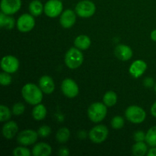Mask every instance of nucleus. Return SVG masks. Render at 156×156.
I'll return each mask as SVG.
<instances>
[{"label": "nucleus", "mask_w": 156, "mask_h": 156, "mask_svg": "<svg viewBox=\"0 0 156 156\" xmlns=\"http://www.w3.org/2000/svg\"><path fill=\"white\" fill-rule=\"evenodd\" d=\"M37 131L34 129H24L21 131L17 136V142L21 146H27L33 145L37 141L38 139Z\"/></svg>", "instance_id": "nucleus-8"}, {"label": "nucleus", "mask_w": 156, "mask_h": 156, "mask_svg": "<svg viewBox=\"0 0 156 156\" xmlns=\"http://www.w3.org/2000/svg\"><path fill=\"white\" fill-rule=\"evenodd\" d=\"M75 11L80 18H88L93 16L95 13L96 6L94 3L90 0H82L77 3Z\"/></svg>", "instance_id": "nucleus-5"}, {"label": "nucleus", "mask_w": 156, "mask_h": 156, "mask_svg": "<svg viewBox=\"0 0 156 156\" xmlns=\"http://www.w3.org/2000/svg\"><path fill=\"white\" fill-rule=\"evenodd\" d=\"M133 140L136 142H144L146 141V133L143 131L139 130L134 133Z\"/></svg>", "instance_id": "nucleus-33"}, {"label": "nucleus", "mask_w": 156, "mask_h": 156, "mask_svg": "<svg viewBox=\"0 0 156 156\" xmlns=\"http://www.w3.org/2000/svg\"><path fill=\"white\" fill-rule=\"evenodd\" d=\"M150 112L151 114H152L154 117H156V101L152 105V107H151Z\"/></svg>", "instance_id": "nucleus-37"}, {"label": "nucleus", "mask_w": 156, "mask_h": 156, "mask_svg": "<svg viewBox=\"0 0 156 156\" xmlns=\"http://www.w3.org/2000/svg\"><path fill=\"white\" fill-rule=\"evenodd\" d=\"M47 108L44 105L41 103L34 105V108L32 110V117L35 120H37V121L44 120L47 116Z\"/></svg>", "instance_id": "nucleus-20"}, {"label": "nucleus", "mask_w": 156, "mask_h": 156, "mask_svg": "<svg viewBox=\"0 0 156 156\" xmlns=\"http://www.w3.org/2000/svg\"><path fill=\"white\" fill-rule=\"evenodd\" d=\"M150 37H151V39L152 40V41L156 42V29H155V30H153L152 32H151Z\"/></svg>", "instance_id": "nucleus-38"}, {"label": "nucleus", "mask_w": 156, "mask_h": 156, "mask_svg": "<svg viewBox=\"0 0 156 156\" xmlns=\"http://www.w3.org/2000/svg\"><path fill=\"white\" fill-rule=\"evenodd\" d=\"M58 154L60 156H68L69 155V150L68 148L66 147H61L59 149V152Z\"/></svg>", "instance_id": "nucleus-35"}, {"label": "nucleus", "mask_w": 156, "mask_h": 156, "mask_svg": "<svg viewBox=\"0 0 156 156\" xmlns=\"http://www.w3.org/2000/svg\"><path fill=\"white\" fill-rule=\"evenodd\" d=\"M34 16L31 14H23L16 21V27L19 31L22 33H27L33 30L35 26Z\"/></svg>", "instance_id": "nucleus-7"}, {"label": "nucleus", "mask_w": 156, "mask_h": 156, "mask_svg": "<svg viewBox=\"0 0 156 156\" xmlns=\"http://www.w3.org/2000/svg\"><path fill=\"white\" fill-rule=\"evenodd\" d=\"M91 41L89 37L87 35H79L75 39L74 45L75 47H77L78 49L81 50H85L88 49L91 46Z\"/></svg>", "instance_id": "nucleus-19"}, {"label": "nucleus", "mask_w": 156, "mask_h": 156, "mask_svg": "<svg viewBox=\"0 0 156 156\" xmlns=\"http://www.w3.org/2000/svg\"><path fill=\"white\" fill-rule=\"evenodd\" d=\"M61 91L66 97L69 98H74L79 94V88L73 79L66 78L61 83Z\"/></svg>", "instance_id": "nucleus-10"}, {"label": "nucleus", "mask_w": 156, "mask_h": 156, "mask_svg": "<svg viewBox=\"0 0 156 156\" xmlns=\"http://www.w3.org/2000/svg\"><path fill=\"white\" fill-rule=\"evenodd\" d=\"M19 60L12 55L3 56L1 60V68L2 71L10 74L16 73L19 68Z\"/></svg>", "instance_id": "nucleus-11"}, {"label": "nucleus", "mask_w": 156, "mask_h": 156, "mask_svg": "<svg viewBox=\"0 0 156 156\" xmlns=\"http://www.w3.org/2000/svg\"><path fill=\"white\" fill-rule=\"evenodd\" d=\"M109 134L108 127L105 125H98L94 126L88 133V138L92 143L100 144L107 140Z\"/></svg>", "instance_id": "nucleus-6"}, {"label": "nucleus", "mask_w": 156, "mask_h": 156, "mask_svg": "<svg viewBox=\"0 0 156 156\" xmlns=\"http://www.w3.org/2000/svg\"><path fill=\"white\" fill-rule=\"evenodd\" d=\"M77 14L72 9H66L62 12L59 18V23L64 28H70L75 24L76 21Z\"/></svg>", "instance_id": "nucleus-13"}, {"label": "nucleus", "mask_w": 156, "mask_h": 156, "mask_svg": "<svg viewBox=\"0 0 156 156\" xmlns=\"http://www.w3.org/2000/svg\"><path fill=\"white\" fill-rule=\"evenodd\" d=\"M12 78L10 73H5L4 71L0 73V84L2 86H8L12 83Z\"/></svg>", "instance_id": "nucleus-31"}, {"label": "nucleus", "mask_w": 156, "mask_h": 156, "mask_svg": "<svg viewBox=\"0 0 156 156\" xmlns=\"http://www.w3.org/2000/svg\"><path fill=\"white\" fill-rule=\"evenodd\" d=\"M39 87L44 94H50L55 90L54 81L50 76H43L39 79Z\"/></svg>", "instance_id": "nucleus-17"}, {"label": "nucleus", "mask_w": 156, "mask_h": 156, "mask_svg": "<svg viewBox=\"0 0 156 156\" xmlns=\"http://www.w3.org/2000/svg\"><path fill=\"white\" fill-rule=\"evenodd\" d=\"M126 120L132 123H142L146 118V113L143 108L137 105H131L128 107L125 111Z\"/></svg>", "instance_id": "nucleus-4"}, {"label": "nucleus", "mask_w": 156, "mask_h": 156, "mask_svg": "<svg viewBox=\"0 0 156 156\" xmlns=\"http://www.w3.org/2000/svg\"><path fill=\"white\" fill-rule=\"evenodd\" d=\"M52 153V148L46 143H37L32 149L34 156H49Z\"/></svg>", "instance_id": "nucleus-18"}, {"label": "nucleus", "mask_w": 156, "mask_h": 156, "mask_svg": "<svg viewBox=\"0 0 156 156\" xmlns=\"http://www.w3.org/2000/svg\"><path fill=\"white\" fill-rule=\"evenodd\" d=\"M43 91L39 86L34 83H27L22 87L21 95L27 103L37 105L43 100Z\"/></svg>", "instance_id": "nucleus-1"}, {"label": "nucleus", "mask_w": 156, "mask_h": 156, "mask_svg": "<svg viewBox=\"0 0 156 156\" xmlns=\"http://www.w3.org/2000/svg\"><path fill=\"white\" fill-rule=\"evenodd\" d=\"M51 128L47 126V125H43L37 130L38 136L41 138H47V136H49L51 134Z\"/></svg>", "instance_id": "nucleus-32"}, {"label": "nucleus", "mask_w": 156, "mask_h": 156, "mask_svg": "<svg viewBox=\"0 0 156 156\" xmlns=\"http://www.w3.org/2000/svg\"><path fill=\"white\" fill-rule=\"evenodd\" d=\"M148 156H156V146L152 147L147 152Z\"/></svg>", "instance_id": "nucleus-36"}, {"label": "nucleus", "mask_w": 156, "mask_h": 156, "mask_svg": "<svg viewBox=\"0 0 156 156\" xmlns=\"http://www.w3.org/2000/svg\"><path fill=\"white\" fill-rule=\"evenodd\" d=\"M2 135L6 140H12L18 132V126L16 122L9 120L2 126Z\"/></svg>", "instance_id": "nucleus-16"}, {"label": "nucleus", "mask_w": 156, "mask_h": 156, "mask_svg": "<svg viewBox=\"0 0 156 156\" xmlns=\"http://www.w3.org/2000/svg\"><path fill=\"white\" fill-rule=\"evenodd\" d=\"M24 111H25V106L21 102H18V103L15 104L12 107V114L15 116H21L24 114Z\"/></svg>", "instance_id": "nucleus-30"}, {"label": "nucleus", "mask_w": 156, "mask_h": 156, "mask_svg": "<svg viewBox=\"0 0 156 156\" xmlns=\"http://www.w3.org/2000/svg\"><path fill=\"white\" fill-rule=\"evenodd\" d=\"M1 12L7 15L17 13L21 7V0H2Z\"/></svg>", "instance_id": "nucleus-12"}, {"label": "nucleus", "mask_w": 156, "mask_h": 156, "mask_svg": "<svg viewBox=\"0 0 156 156\" xmlns=\"http://www.w3.org/2000/svg\"><path fill=\"white\" fill-rule=\"evenodd\" d=\"M108 108L103 102H94L91 104L88 109V118L93 123H100L106 117Z\"/></svg>", "instance_id": "nucleus-3"}, {"label": "nucleus", "mask_w": 156, "mask_h": 156, "mask_svg": "<svg viewBox=\"0 0 156 156\" xmlns=\"http://www.w3.org/2000/svg\"><path fill=\"white\" fill-rule=\"evenodd\" d=\"M117 95L116 92L113 91H108L103 97V103L107 107H113L117 104Z\"/></svg>", "instance_id": "nucleus-24"}, {"label": "nucleus", "mask_w": 156, "mask_h": 156, "mask_svg": "<svg viewBox=\"0 0 156 156\" xmlns=\"http://www.w3.org/2000/svg\"><path fill=\"white\" fill-rule=\"evenodd\" d=\"M116 57L122 61H127L132 58L133 50L129 46L126 44H119L114 50Z\"/></svg>", "instance_id": "nucleus-15"}, {"label": "nucleus", "mask_w": 156, "mask_h": 156, "mask_svg": "<svg viewBox=\"0 0 156 156\" xmlns=\"http://www.w3.org/2000/svg\"><path fill=\"white\" fill-rule=\"evenodd\" d=\"M12 111H10L9 108L5 105H2L0 106V121L7 122L12 117Z\"/></svg>", "instance_id": "nucleus-27"}, {"label": "nucleus", "mask_w": 156, "mask_h": 156, "mask_svg": "<svg viewBox=\"0 0 156 156\" xmlns=\"http://www.w3.org/2000/svg\"><path fill=\"white\" fill-rule=\"evenodd\" d=\"M13 155L15 156H29L30 155V151L24 146H18L13 150Z\"/></svg>", "instance_id": "nucleus-29"}, {"label": "nucleus", "mask_w": 156, "mask_h": 156, "mask_svg": "<svg viewBox=\"0 0 156 156\" xmlns=\"http://www.w3.org/2000/svg\"><path fill=\"white\" fill-rule=\"evenodd\" d=\"M146 142L151 147L156 146V126L149 128L146 133Z\"/></svg>", "instance_id": "nucleus-26"}, {"label": "nucleus", "mask_w": 156, "mask_h": 156, "mask_svg": "<svg viewBox=\"0 0 156 156\" xmlns=\"http://www.w3.org/2000/svg\"><path fill=\"white\" fill-rule=\"evenodd\" d=\"M29 12L33 16L38 17L44 12V5L40 0H33L28 6Z\"/></svg>", "instance_id": "nucleus-21"}, {"label": "nucleus", "mask_w": 156, "mask_h": 156, "mask_svg": "<svg viewBox=\"0 0 156 156\" xmlns=\"http://www.w3.org/2000/svg\"><path fill=\"white\" fill-rule=\"evenodd\" d=\"M148 146L145 142H136L132 147V152L136 156H143L148 152Z\"/></svg>", "instance_id": "nucleus-23"}, {"label": "nucleus", "mask_w": 156, "mask_h": 156, "mask_svg": "<svg viewBox=\"0 0 156 156\" xmlns=\"http://www.w3.org/2000/svg\"><path fill=\"white\" fill-rule=\"evenodd\" d=\"M15 24H16V22H15L14 18L5 15L1 12V13H0V26H1L2 28L12 30L15 27Z\"/></svg>", "instance_id": "nucleus-22"}, {"label": "nucleus", "mask_w": 156, "mask_h": 156, "mask_svg": "<svg viewBox=\"0 0 156 156\" xmlns=\"http://www.w3.org/2000/svg\"><path fill=\"white\" fill-rule=\"evenodd\" d=\"M147 69V64L142 59H137L132 62L129 68V73L135 79L143 76Z\"/></svg>", "instance_id": "nucleus-14"}, {"label": "nucleus", "mask_w": 156, "mask_h": 156, "mask_svg": "<svg viewBox=\"0 0 156 156\" xmlns=\"http://www.w3.org/2000/svg\"><path fill=\"white\" fill-rule=\"evenodd\" d=\"M154 84H155V82H154L152 78L147 77L143 80V85H144V86L147 87V88H151V87L153 86Z\"/></svg>", "instance_id": "nucleus-34"}, {"label": "nucleus", "mask_w": 156, "mask_h": 156, "mask_svg": "<svg viewBox=\"0 0 156 156\" xmlns=\"http://www.w3.org/2000/svg\"><path fill=\"white\" fill-rule=\"evenodd\" d=\"M63 5L60 0H49L44 5V13L49 18H56L62 14Z\"/></svg>", "instance_id": "nucleus-9"}, {"label": "nucleus", "mask_w": 156, "mask_h": 156, "mask_svg": "<svg viewBox=\"0 0 156 156\" xmlns=\"http://www.w3.org/2000/svg\"><path fill=\"white\" fill-rule=\"evenodd\" d=\"M60 1H62V0H60Z\"/></svg>", "instance_id": "nucleus-40"}, {"label": "nucleus", "mask_w": 156, "mask_h": 156, "mask_svg": "<svg viewBox=\"0 0 156 156\" xmlns=\"http://www.w3.org/2000/svg\"><path fill=\"white\" fill-rule=\"evenodd\" d=\"M124 119L121 116H115L111 120V126L115 129H120L124 126Z\"/></svg>", "instance_id": "nucleus-28"}, {"label": "nucleus", "mask_w": 156, "mask_h": 156, "mask_svg": "<svg viewBox=\"0 0 156 156\" xmlns=\"http://www.w3.org/2000/svg\"><path fill=\"white\" fill-rule=\"evenodd\" d=\"M155 91L156 92V83H155Z\"/></svg>", "instance_id": "nucleus-39"}, {"label": "nucleus", "mask_w": 156, "mask_h": 156, "mask_svg": "<svg viewBox=\"0 0 156 156\" xmlns=\"http://www.w3.org/2000/svg\"><path fill=\"white\" fill-rule=\"evenodd\" d=\"M65 64L68 68L71 69H76L80 67L83 63L84 56L81 52V50L77 47H72L66 53Z\"/></svg>", "instance_id": "nucleus-2"}, {"label": "nucleus", "mask_w": 156, "mask_h": 156, "mask_svg": "<svg viewBox=\"0 0 156 156\" xmlns=\"http://www.w3.org/2000/svg\"><path fill=\"white\" fill-rule=\"evenodd\" d=\"M70 131L68 128L62 127L56 132V139L59 143H65L69 140Z\"/></svg>", "instance_id": "nucleus-25"}]
</instances>
